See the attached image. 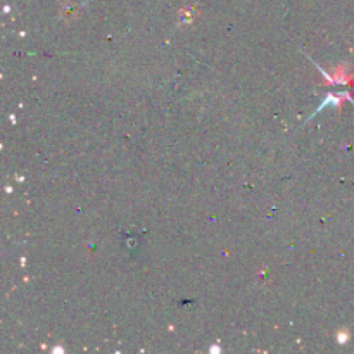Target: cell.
<instances>
[{
	"mask_svg": "<svg viewBox=\"0 0 354 354\" xmlns=\"http://www.w3.org/2000/svg\"><path fill=\"white\" fill-rule=\"evenodd\" d=\"M330 104H332V106H338V104H340V97H335L334 94H328V95H327V98L323 100L322 106H320L318 109L315 111V114H318L320 111H323V109H325V107L330 106ZM315 114H313V116H315ZM313 116H311V118H313Z\"/></svg>",
	"mask_w": 354,
	"mask_h": 354,
	"instance_id": "cell-1",
	"label": "cell"
}]
</instances>
